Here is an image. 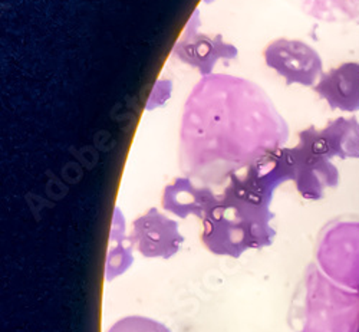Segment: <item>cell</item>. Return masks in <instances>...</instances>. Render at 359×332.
Returning a JSON list of instances; mask_svg holds the SVG:
<instances>
[{"instance_id": "3957f363", "label": "cell", "mask_w": 359, "mask_h": 332, "mask_svg": "<svg viewBox=\"0 0 359 332\" xmlns=\"http://www.w3.org/2000/svg\"><path fill=\"white\" fill-rule=\"evenodd\" d=\"M266 65L280 75L286 85L315 86L323 74V60L309 44L279 38L263 51Z\"/></svg>"}, {"instance_id": "52a82bcc", "label": "cell", "mask_w": 359, "mask_h": 332, "mask_svg": "<svg viewBox=\"0 0 359 332\" xmlns=\"http://www.w3.org/2000/svg\"><path fill=\"white\" fill-rule=\"evenodd\" d=\"M198 19L193 16L183 36L174 46V55L183 64L196 68L200 75H210L220 59H234L238 53L237 48L224 41L222 35L208 36L198 34Z\"/></svg>"}, {"instance_id": "8992f818", "label": "cell", "mask_w": 359, "mask_h": 332, "mask_svg": "<svg viewBox=\"0 0 359 332\" xmlns=\"http://www.w3.org/2000/svg\"><path fill=\"white\" fill-rule=\"evenodd\" d=\"M130 239L138 253L148 259H170L184 244L178 223L156 207L148 208L133 222Z\"/></svg>"}, {"instance_id": "5b68a950", "label": "cell", "mask_w": 359, "mask_h": 332, "mask_svg": "<svg viewBox=\"0 0 359 332\" xmlns=\"http://www.w3.org/2000/svg\"><path fill=\"white\" fill-rule=\"evenodd\" d=\"M294 160V186L306 200H320L327 189L339 186V170L332 160L312 144L305 130L299 133V141L292 148Z\"/></svg>"}, {"instance_id": "277c9868", "label": "cell", "mask_w": 359, "mask_h": 332, "mask_svg": "<svg viewBox=\"0 0 359 332\" xmlns=\"http://www.w3.org/2000/svg\"><path fill=\"white\" fill-rule=\"evenodd\" d=\"M318 259L329 278L351 291H358L359 223H341L326 233Z\"/></svg>"}, {"instance_id": "7a4b0ae2", "label": "cell", "mask_w": 359, "mask_h": 332, "mask_svg": "<svg viewBox=\"0 0 359 332\" xmlns=\"http://www.w3.org/2000/svg\"><path fill=\"white\" fill-rule=\"evenodd\" d=\"M294 174L292 148H269L245 170L230 174L223 194L255 206L271 207L275 190L286 181H294Z\"/></svg>"}, {"instance_id": "4fadbf2b", "label": "cell", "mask_w": 359, "mask_h": 332, "mask_svg": "<svg viewBox=\"0 0 359 332\" xmlns=\"http://www.w3.org/2000/svg\"><path fill=\"white\" fill-rule=\"evenodd\" d=\"M171 89H172V85H171L170 81H165V79L157 81V84L154 85V89H153L151 95H149V101L147 104V109L151 111L153 108H157L161 104H164L170 98Z\"/></svg>"}, {"instance_id": "5bb4252c", "label": "cell", "mask_w": 359, "mask_h": 332, "mask_svg": "<svg viewBox=\"0 0 359 332\" xmlns=\"http://www.w3.org/2000/svg\"><path fill=\"white\" fill-rule=\"evenodd\" d=\"M358 293H359V289H358Z\"/></svg>"}, {"instance_id": "ba28073f", "label": "cell", "mask_w": 359, "mask_h": 332, "mask_svg": "<svg viewBox=\"0 0 359 332\" xmlns=\"http://www.w3.org/2000/svg\"><path fill=\"white\" fill-rule=\"evenodd\" d=\"M313 91L334 111L358 112L359 62H344L331 71L323 72Z\"/></svg>"}, {"instance_id": "6da1fadb", "label": "cell", "mask_w": 359, "mask_h": 332, "mask_svg": "<svg viewBox=\"0 0 359 332\" xmlns=\"http://www.w3.org/2000/svg\"><path fill=\"white\" fill-rule=\"evenodd\" d=\"M271 207L255 206L222 194L207 211L203 222L201 241L217 256L241 258L246 251L271 246L276 230Z\"/></svg>"}, {"instance_id": "8fae6325", "label": "cell", "mask_w": 359, "mask_h": 332, "mask_svg": "<svg viewBox=\"0 0 359 332\" xmlns=\"http://www.w3.org/2000/svg\"><path fill=\"white\" fill-rule=\"evenodd\" d=\"M133 241L126 233V219L123 211L118 207L114 211V220L109 234V246L105 266V279L114 281L121 277L124 272L133 265Z\"/></svg>"}, {"instance_id": "7c38bea8", "label": "cell", "mask_w": 359, "mask_h": 332, "mask_svg": "<svg viewBox=\"0 0 359 332\" xmlns=\"http://www.w3.org/2000/svg\"><path fill=\"white\" fill-rule=\"evenodd\" d=\"M108 332H171V329L153 318L131 315L118 319Z\"/></svg>"}, {"instance_id": "30bf717a", "label": "cell", "mask_w": 359, "mask_h": 332, "mask_svg": "<svg viewBox=\"0 0 359 332\" xmlns=\"http://www.w3.org/2000/svg\"><path fill=\"white\" fill-rule=\"evenodd\" d=\"M318 145L329 159H359V121L356 117H339L315 130Z\"/></svg>"}, {"instance_id": "9c48e42d", "label": "cell", "mask_w": 359, "mask_h": 332, "mask_svg": "<svg viewBox=\"0 0 359 332\" xmlns=\"http://www.w3.org/2000/svg\"><path fill=\"white\" fill-rule=\"evenodd\" d=\"M217 200L219 197L208 187H198L187 177H177L164 187L161 206L178 219L196 216L203 220Z\"/></svg>"}]
</instances>
